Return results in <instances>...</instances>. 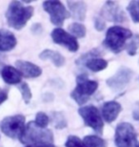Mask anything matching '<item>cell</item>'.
<instances>
[{
	"instance_id": "d6a6232c",
	"label": "cell",
	"mask_w": 139,
	"mask_h": 147,
	"mask_svg": "<svg viewBox=\"0 0 139 147\" xmlns=\"http://www.w3.org/2000/svg\"><path fill=\"white\" fill-rule=\"evenodd\" d=\"M135 147H139V142H137V144H136V146Z\"/></svg>"
},
{
	"instance_id": "cb8c5ba5",
	"label": "cell",
	"mask_w": 139,
	"mask_h": 147,
	"mask_svg": "<svg viewBox=\"0 0 139 147\" xmlns=\"http://www.w3.org/2000/svg\"><path fill=\"white\" fill-rule=\"evenodd\" d=\"M100 54H101V51H100L99 49H93L91 51L86 53L83 55H81V57L75 61V63L77 64L78 66H82V65H84L86 60L90 59V58H93V57H98V55H100Z\"/></svg>"
},
{
	"instance_id": "9c48e42d",
	"label": "cell",
	"mask_w": 139,
	"mask_h": 147,
	"mask_svg": "<svg viewBox=\"0 0 139 147\" xmlns=\"http://www.w3.org/2000/svg\"><path fill=\"white\" fill-rule=\"evenodd\" d=\"M132 76H134V72L128 67L123 66L120 67L113 76L108 78L106 83L113 92L119 93L125 89L127 85L131 82Z\"/></svg>"
},
{
	"instance_id": "6da1fadb",
	"label": "cell",
	"mask_w": 139,
	"mask_h": 147,
	"mask_svg": "<svg viewBox=\"0 0 139 147\" xmlns=\"http://www.w3.org/2000/svg\"><path fill=\"white\" fill-rule=\"evenodd\" d=\"M34 9L32 6H25L20 1H11L6 11V19L10 27L21 30L32 18Z\"/></svg>"
},
{
	"instance_id": "5bb4252c",
	"label": "cell",
	"mask_w": 139,
	"mask_h": 147,
	"mask_svg": "<svg viewBox=\"0 0 139 147\" xmlns=\"http://www.w3.org/2000/svg\"><path fill=\"white\" fill-rule=\"evenodd\" d=\"M1 76L5 83L10 85L20 84L22 81V74L19 72L18 69L13 66H5L1 71Z\"/></svg>"
},
{
	"instance_id": "44dd1931",
	"label": "cell",
	"mask_w": 139,
	"mask_h": 147,
	"mask_svg": "<svg viewBox=\"0 0 139 147\" xmlns=\"http://www.w3.org/2000/svg\"><path fill=\"white\" fill-rule=\"evenodd\" d=\"M52 120L54 125L55 126V128L57 129H63L65 127H67L68 125L67 119L62 112H54L52 113Z\"/></svg>"
},
{
	"instance_id": "ffe728a7",
	"label": "cell",
	"mask_w": 139,
	"mask_h": 147,
	"mask_svg": "<svg viewBox=\"0 0 139 147\" xmlns=\"http://www.w3.org/2000/svg\"><path fill=\"white\" fill-rule=\"evenodd\" d=\"M69 32L75 38H83L86 36V34H87L86 27L81 23H72L69 26Z\"/></svg>"
},
{
	"instance_id": "7a4b0ae2",
	"label": "cell",
	"mask_w": 139,
	"mask_h": 147,
	"mask_svg": "<svg viewBox=\"0 0 139 147\" xmlns=\"http://www.w3.org/2000/svg\"><path fill=\"white\" fill-rule=\"evenodd\" d=\"M19 140L26 145L52 144L54 142V134L50 129L40 128L34 121H31L26 124Z\"/></svg>"
},
{
	"instance_id": "f546056e",
	"label": "cell",
	"mask_w": 139,
	"mask_h": 147,
	"mask_svg": "<svg viewBox=\"0 0 139 147\" xmlns=\"http://www.w3.org/2000/svg\"><path fill=\"white\" fill-rule=\"evenodd\" d=\"M8 99V92L5 89L0 88V105Z\"/></svg>"
},
{
	"instance_id": "8fae6325",
	"label": "cell",
	"mask_w": 139,
	"mask_h": 147,
	"mask_svg": "<svg viewBox=\"0 0 139 147\" xmlns=\"http://www.w3.org/2000/svg\"><path fill=\"white\" fill-rule=\"evenodd\" d=\"M100 17L107 21L114 23H122L126 20V13H124L119 4L114 1H107L103 6Z\"/></svg>"
},
{
	"instance_id": "7402d4cb",
	"label": "cell",
	"mask_w": 139,
	"mask_h": 147,
	"mask_svg": "<svg viewBox=\"0 0 139 147\" xmlns=\"http://www.w3.org/2000/svg\"><path fill=\"white\" fill-rule=\"evenodd\" d=\"M138 49H139V34H134V36H132L131 40H130V42L127 44L126 51L128 53L129 55L134 57V55H136Z\"/></svg>"
},
{
	"instance_id": "4316f807",
	"label": "cell",
	"mask_w": 139,
	"mask_h": 147,
	"mask_svg": "<svg viewBox=\"0 0 139 147\" xmlns=\"http://www.w3.org/2000/svg\"><path fill=\"white\" fill-rule=\"evenodd\" d=\"M66 147H86L83 140L80 138L76 136H69L67 139V142L65 143Z\"/></svg>"
},
{
	"instance_id": "1f68e13d",
	"label": "cell",
	"mask_w": 139,
	"mask_h": 147,
	"mask_svg": "<svg viewBox=\"0 0 139 147\" xmlns=\"http://www.w3.org/2000/svg\"><path fill=\"white\" fill-rule=\"evenodd\" d=\"M26 147H56L54 143L52 144H34V145H27Z\"/></svg>"
},
{
	"instance_id": "2e32d148",
	"label": "cell",
	"mask_w": 139,
	"mask_h": 147,
	"mask_svg": "<svg viewBox=\"0 0 139 147\" xmlns=\"http://www.w3.org/2000/svg\"><path fill=\"white\" fill-rule=\"evenodd\" d=\"M68 7L71 11V14L75 19L83 21L86 18L87 4L83 1H68Z\"/></svg>"
},
{
	"instance_id": "e0dca14e",
	"label": "cell",
	"mask_w": 139,
	"mask_h": 147,
	"mask_svg": "<svg viewBox=\"0 0 139 147\" xmlns=\"http://www.w3.org/2000/svg\"><path fill=\"white\" fill-rule=\"evenodd\" d=\"M39 58L42 60H51L56 67H62L66 62L65 57L60 53L50 49L44 50L43 52H41L39 55Z\"/></svg>"
},
{
	"instance_id": "484cf974",
	"label": "cell",
	"mask_w": 139,
	"mask_h": 147,
	"mask_svg": "<svg viewBox=\"0 0 139 147\" xmlns=\"http://www.w3.org/2000/svg\"><path fill=\"white\" fill-rule=\"evenodd\" d=\"M19 90L20 92H21V96L23 98V100L25 101V103H30V101H31L32 99V91L30 89L29 85L26 83V82H21V83L19 84Z\"/></svg>"
},
{
	"instance_id": "f1b7e54d",
	"label": "cell",
	"mask_w": 139,
	"mask_h": 147,
	"mask_svg": "<svg viewBox=\"0 0 139 147\" xmlns=\"http://www.w3.org/2000/svg\"><path fill=\"white\" fill-rule=\"evenodd\" d=\"M132 117H134V120L139 121V101L137 103H135L134 110H132Z\"/></svg>"
},
{
	"instance_id": "5b68a950",
	"label": "cell",
	"mask_w": 139,
	"mask_h": 147,
	"mask_svg": "<svg viewBox=\"0 0 139 147\" xmlns=\"http://www.w3.org/2000/svg\"><path fill=\"white\" fill-rule=\"evenodd\" d=\"M25 120L26 119L23 115L6 117L0 122V130L5 136L11 139H20L26 127Z\"/></svg>"
},
{
	"instance_id": "603a6c76",
	"label": "cell",
	"mask_w": 139,
	"mask_h": 147,
	"mask_svg": "<svg viewBox=\"0 0 139 147\" xmlns=\"http://www.w3.org/2000/svg\"><path fill=\"white\" fill-rule=\"evenodd\" d=\"M130 16L134 23H139V1H131L127 7Z\"/></svg>"
},
{
	"instance_id": "d4e9b609",
	"label": "cell",
	"mask_w": 139,
	"mask_h": 147,
	"mask_svg": "<svg viewBox=\"0 0 139 147\" xmlns=\"http://www.w3.org/2000/svg\"><path fill=\"white\" fill-rule=\"evenodd\" d=\"M34 122L38 127L46 129L47 126L49 125L50 119H49V117L47 116V114H45L44 112H38L36 114V117H35Z\"/></svg>"
},
{
	"instance_id": "52a82bcc",
	"label": "cell",
	"mask_w": 139,
	"mask_h": 147,
	"mask_svg": "<svg viewBox=\"0 0 139 147\" xmlns=\"http://www.w3.org/2000/svg\"><path fill=\"white\" fill-rule=\"evenodd\" d=\"M78 113L84 120L86 126L91 128L95 133L102 135L104 129V121L98 108L94 105H88L79 108Z\"/></svg>"
},
{
	"instance_id": "4dcf8cb0",
	"label": "cell",
	"mask_w": 139,
	"mask_h": 147,
	"mask_svg": "<svg viewBox=\"0 0 139 147\" xmlns=\"http://www.w3.org/2000/svg\"><path fill=\"white\" fill-rule=\"evenodd\" d=\"M32 32L34 34H40L42 32V26L40 25V23H37V24H34L32 27Z\"/></svg>"
},
{
	"instance_id": "4fadbf2b",
	"label": "cell",
	"mask_w": 139,
	"mask_h": 147,
	"mask_svg": "<svg viewBox=\"0 0 139 147\" xmlns=\"http://www.w3.org/2000/svg\"><path fill=\"white\" fill-rule=\"evenodd\" d=\"M121 111H122V106L119 102L114 100L107 101L102 106V117L107 123H111L117 119Z\"/></svg>"
},
{
	"instance_id": "8992f818",
	"label": "cell",
	"mask_w": 139,
	"mask_h": 147,
	"mask_svg": "<svg viewBox=\"0 0 139 147\" xmlns=\"http://www.w3.org/2000/svg\"><path fill=\"white\" fill-rule=\"evenodd\" d=\"M114 143L116 147H135L137 134L134 127L129 122H121L115 128Z\"/></svg>"
},
{
	"instance_id": "9a60e30c",
	"label": "cell",
	"mask_w": 139,
	"mask_h": 147,
	"mask_svg": "<svg viewBox=\"0 0 139 147\" xmlns=\"http://www.w3.org/2000/svg\"><path fill=\"white\" fill-rule=\"evenodd\" d=\"M17 40L10 31L0 30V52H9L15 48Z\"/></svg>"
},
{
	"instance_id": "7c38bea8",
	"label": "cell",
	"mask_w": 139,
	"mask_h": 147,
	"mask_svg": "<svg viewBox=\"0 0 139 147\" xmlns=\"http://www.w3.org/2000/svg\"><path fill=\"white\" fill-rule=\"evenodd\" d=\"M16 68L26 78H35L41 76L42 69L34 63L26 60H16Z\"/></svg>"
},
{
	"instance_id": "83f0119b",
	"label": "cell",
	"mask_w": 139,
	"mask_h": 147,
	"mask_svg": "<svg viewBox=\"0 0 139 147\" xmlns=\"http://www.w3.org/2000/svg\"><path fill=\"white\" fill-rule=\"evenodd\" d=\"M94 28H95L96 31L98 32H102L105 30L106 28V22L105 20L102 18V17H96L95 19H94Z\"/></svg>"
},
{
	"instance_id": "277c9868",
	"label": "cell",
	"mask_w": 139,
	"mask_h": 147,
	"mask_svg": "<svg viewBox=\"0 0 139 147\" xmlns=\"http://www.w3.org/2000/svg\"><path fill=\"white\" fill-rule=\"evenodd\" d=\"M98 89V83L91 80L88 76L81 74L76 78V86L71 93V96L78 105H83Z\"/></svg>"
},
{
	"instance_id": "30bf717a",
	"label": "cell",
	"mask_w": 139,
	"mask_h": 147,
	"mask_svg": "<svg viewBox=\"0 0 139 147\" xmlns=\"http://www.w3.org/2000/svg\"><path fill=\"white\" fill-rule=\"evenodd\" d=\"M51 36L54 43L64 46L70 52L75 53L78 51L79 44L77 39L62 28H55L54 30H52Z\"/></svg>"
},
{
	"instance_id": "3957f363",
	"label": "cell",
	"mask_w": 139,
	"mask_h": 147,
	"mask_svg": "<svg viewBox=\"0 0 139 147\" xmlns=\"http://www.w3.org/2000/svg\"><path fill=\"white\" fill-rule=\"evenodd\" d=\"M132 37L131 30L121 26H112L109 28L103 45L114 54H119L126 49L127 41Z\"/></svg>"
},
{
	"instance_id": "d6986e66",
	"label": "cell",
	"mask_w": 139,
	"mask_h": 147,
	"mask_svg": "<svg viewBox=\"0 0 139 147\" xmlns=\"http://www.w3.org/2000/svg\"><path fill=\"white\" fill-rule=\"evenodd\" d=\"M86 147H107V142L95 135H89L82 140Z\"/></svg>"
},
{
	"instance_id": "ba28073f",
	"label": "cell",
	"mask_w": 139,
	"mask_h": 147,
	"mask_svg": "<svg viewBox=\"0 0 139 147\" xmlns=\"http://www.w3.org/2000/svg\"><path fill=\"white\" fill-rule=\"evenodd\" d=\"M43 8L50 14V20L55 26H62L65 20L71 16V13L60 1H45L43 2Z\"/></svg>"
},
{
	"instance_id": "ac0fdd59",
	"label": "cell",
	"mask_w": 139,
	"mask_h": 147,
	"mask_svg": "<svg viewBox=\"0 0 139 147\" xmlns=\"http://www.w3.org/2000/svg\"><path fill=\"white\" fill-rule=\"evenodd\" d=\"M83 66H85L89 70H91V72L97 73V72H101L107 68L108 61L103 59L101 57H93L86 60Z\"/></svg>"
}]
</instances>
